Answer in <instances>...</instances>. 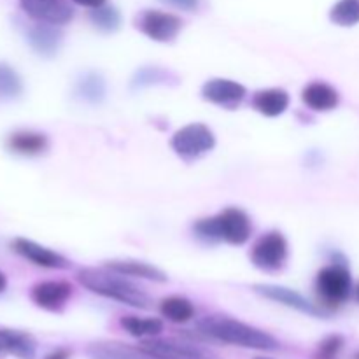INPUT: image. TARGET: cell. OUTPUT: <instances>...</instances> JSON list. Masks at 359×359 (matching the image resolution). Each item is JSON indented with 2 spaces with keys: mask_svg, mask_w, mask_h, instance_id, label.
Returning a JSON list of instances; mask_svg holds the SVG:
<instances>
[{
  "mask_svg": "<svg viewBox=\"0 0 359 359\" xmlns=\"http://www.w3.org/2000/svg\"><path fill=\"white\" fill-rule=\"evenodd\" d=\"M198 330L207 337L230 346L245 347L256 351H277L279 342L269 333L249 326L237 319L224 318V316H209L198 323Z\"/></svg>",
  "mask_w": 359,
  "mask_h": 359,
  "instance_id": "6da1fadb",
  "label": "cell"
},
{
  "mask_svg": "<svg viewBox=\"0 0 359 359\" xmlns=\"http://www.w3.org/2000/svg\"><path fill=\"white\" fill-rule=\"evenodd\" d=\"M77 279L91 293L100 294L109 300L130 305L135 309H149L151 300L140 287L125 279V276L112 272V270L84 269L77 273Z\"/></svg>",
  "mask_w": 359,
  "mask_h": 359,
  "instance_id": "7a4b0ae2",
  "label": "cell"
},
{
  "mask_svg": "<svg viewBox=\"0 0 359 359\" xmlns=\"http://www.w3.org/2000/svg\"><path fill=\"white\" fill-rule=\"evenodd\" d=\"M193 230L203 241H223L231 245H242L251 238L252 224L244 210L230 207L217 216L200 219L198 223H195Z\"/></svg>",
  "mask_w": 359,
  "mask_h": 359,
  "instance_id": "3957f363",
  "label": "cell"
},
{
  "mask_svg": "<svg viewBox=\"0 0 359 359\" xmlns=\"http://www.w3.org/2000/svg\"><path fill=\"white\" fill-rule=\"evenodd\" d=\"M170 146L177 156L191 161L212 151L216 146V137L203 123H189L174 133Z\"/></svg>",
  "mask_w": 359,
  "mask_h": 359,
  "instance_id": "277c9868",
  "label": "cell"
},
{
  "mask_svg": "<svg viewBox=\"0 0 359 359\" xmlns=\"http://www.w3.org/2000/svg\"><path fill=\"white\" fill-rule=\"evenodd\" d=\"M351 290H353V279L349 269L344 263L325 266L316 277V291L323 304L330 307L344 304L349 298Z\"/></svg>",
  "mask_w": 359,
  "mask_h": 359,
  "instance_id": "5b68a950",
  "label": "cell"
},
{
  "mask_svg": "<svg viewBox=\"0 0 359 359\" xmlns=\"http://www.w3.org/2000/svg\"><path fill=\"white\" fill-rule=\"evenodd\" d=\"M287 259V242L280 231H269L255 242L251 249V262L256 269L277 272Z\"/></svg>",
  "mask_w": 359,
  "mask_h": 359,
  "instance_id": "8992f818",
  "label": "cell"
},
{
  "mask_svg": "<svg viewBox=\"0 0 359 359\" xmlns=\"http://www.w3.org/2000/svg\"><path fill=\"white\" fill-rule=\"evenodd\" d=\"M137 28H140L144 35L156 42H170L179 35L182 28L181 18L175 14L163 13V11L147 9L137 20Z\"/></svg>",
  "mask_w": 359,
  "mask_h": 359,
  "instance_id": "52a82bcc",
  "label": "cell"
},
{
  "mask_svg": "<svg viewBox=\"0 0 359 359\" xmlns=\"http://www.w3.org/2000/svg\"><path fill=\"white\" fill-rule=\"evenodd\" d=\"M140 349L146 351L154 359H219L216 354L202 349L198 346L177 340L149 339L142 342Z\"/></svg>",
  "mask_w": 359,
  "mask_h": 359,
  "instance_id": "ba28073f",
  "label": "cell"
},
{
  "mask_svg": "<svg viewBox=\"0 0 359 359\" xmlns=\"http://www.w3.org/2000/svg\"><path fill=\"white\" fill-rule=\"evenodd\" d=\"M25 13L41 23L65 25L72 20L74 11L65 0H20Z\"/></svg>",
  "mask_w": 359,
  "mask_h": 359,
  "instance_id": "9c48e42d",
  "label": "cell"
},
{
  "mask_svg": "<svg viewBox=\"0 0 359 359\" xmlns=\"http://www.w3.org/2000/svg\"><path fill=\"white\" fill-rule=\"evenodd\" d=\"M245 95H248L245 88L231 79H210L202 88V97L207 102L226 109H235L241 105Z\"/></svg>",
  "mask_w": 359,
  "mask_h": 359,
  "instance_id": "30bf717a",
  "label": "cell"
},
{
  "mask_svg": "<svg viewBox=\"0 0 359 359\" xmlns=\"http://www.w3.org/2000/svg\"><path fill=\"white\" fill-rule=\"evenodd\" d=\"M255 291L258 294H262V297H265L266 300L283 304L286 305V307L302 312V314L316 316V318H323V316H325V312H323L321 309H318L314 304H311L307 298L302 297L297 291L290 290V287L272 286V284H258V286H255Z\"/></svg>",
  "mask_w": 359,
  "mask_h": 359,
  "instance_id": "8fae6325",
  "label": "cell"
},
{
  "mask_svg": "<svg viewBox=\"0 0 359 359\" xmlns=\"http://www.w3.org/2000/svg\"><path fill=\"white\" fill-rule=\"evenodd\" d=\"M13 249L18 255L23 256L25 259H28V262L34 263V265L42 266V269L62 270L70 265L69 259L63 258L62 255L44 248V245H39L35 244V242L27 241V238H16V241L13 242Z\"/></svg>",
  "mask_w": 359,
  "mask_h": 359,
  "instance_id": "7c38bea8",
  "label": "cell"
},
{
  "mask_svg": "<svg viewBox=\"0 0 359 359\" xmlns=\"http://www.w3.org/2000/svg\"><path fill=\"white\" fill-rule=\"evenodd\" d=\"M72 297V286L63 280H48L34 286L32 290V300L37 307L46 311H60L63 305Z\"/></svg>",
  "mask_w": 359,
  "mask_h": 359,
  "instance_id": "4fadbf2b",
  "label": "cell"
},
{
  "mask_svg": "<svg viewBox=\"0 0 359 359\" xmlns=\"http://www.w3.org/2000/svg\"><path fill=\"white\" fill-rule=\"evenodd\" d=\"M62 32L56 28V25L39 23L28 30V42L34 48L35 53L41 56H55L62 44Z\"/></svg>",
  "mask_w": 359,
  "mask_h": 359,
  "instance_id": "5bb4252c",
  "label": "cell"
},
{
  "mask_svg": "<svg viewBox=\"0 0 359 359\" xmlns=\"http://www.w3.org/2000/svg\"><path fill=\"white\" fill-rule=\"evenodd\" d=\"M302 100L312 111L326 112L332 111V109H335L339 105L340 97L335 88L318 81V83H311L309 86L304 88V91H302Z\"/></svg>",
  "mask_w": 359,
  "mask_h": 359,
  "instance_id": "9a60e30c",
  "label": "cell"
},
{
  "mask_svg": "<svg viewBox=\"0 0 359 359\" xmlns=\"http://www.w3.org/2000/svg\"><path fill=\"white\" fill-rule=\"evenodd\" d=\"M105 269L119 273L125 277H137V279L153 280V283H165L167 276L156 266L144 262H135V259H112L105 263Z\"/></svg>",
  "mask_w": 359,
  "mask_h": 359,
  "instance_id": "2e32d148",
  "label": "cell"
},
{
  "mask_svg": "<svg viewBox=\"0 0 359 359\" xmlns=\"http://www.w3.org/2000/svg\"><path fill=\"white\" fill-rule=\"evenodd\" d=\"M252 107L266 118H277L290 107V95L280 88L262 90L252 97Z\"/></svg>",
  "mask_w": 359,
  "mask_h": 359,
  "instance_id": "e0dca14e",
  "label": "cell"
},
{
  "mask_svg": "<svg viewBox=\"0 0 359 359\" xmlns=\"http://www.w3.org/2000/svg\"><path fill=\"white\" fill-rule=\"evenodd\" d=\"M90 359H154L142 349L119 342H93L86 347Z\"/></svg>",
  "mask_w": 359,
  "mask_h": 359,
  "instance_id": "ac0fdd59",
  "label": "cell"
},
{
  "mask_svg": "<svg viewBox=\"0 0 359 359\" xmlns=\"http://www.w3.org/2000/svg\"><path fill=\"white\" fill-rule=\"evenodd\" d=\"M7 146L11 151L23 156H37L48 149V137L39 132H16L9 137Z\"/></svg>",
  "mask_w": 359,
  "mask_h": 359,
  "instance_id": "d6986e66",
  "label": "cell"
},
{
  "mask_svg": "<svg viewBox=\"0 0 359 359\" xmlns=\"http://www.w3.org/2000/svg\"><path fill=\"white\" fill-rule=\"evenodd\" d=\"M0 347H2V351H7L20 359H34L35 351H37L30 335L13 332V330H0Z\"/></svg>",
  "mask_w": 359,
  "mask_h": 359,
  "instance_id": "ffe728a7",
  "label": "cell"
},
{
  "mask_svg": "<svg viewBox=\"0 0 359 359\" xmlns=\"http://www.w3.org/2000/svg\"><path fill=\"white\" fill-rule=\"evenodd\" d=\"M121 328L128 332L135 339H144L149 337L154 339L163 332V323L156 318H137V316H126L121 318Z\"/></svg>",
  "mask_w": 359,
  "mask_h": 359,
  "instance_id": "44dd1931",
  "label": "cell"
},
{
  "mask_svg": "<svg viewBox=\"0 0 359 359\" xmlns=\"http://www.w3.org/2000/svg\"><path fill=\"white\" fill-rule=\"evenodd\" d=\"M76 93L88 104H100L105 98V81L100 74L90 72L81 77Z\"/></svg>",
  "mask_w": 359,
  "mask_h": 359,
  "instance_id": "7402d4cb",
  "label": "cell"
},
{
  "mask_svg": "<svg viewBox=\"0 0 359 359\" xmlns=\"http://www.w3.org/2000/svg\"><path fill=\"white\" fill-rule=\"evenodd\" d=\"M160 311L163 318H167L172 323H188L195 316V307L189 300L182 297H170L165 298L160 305Z\"/></svg>",
  "mask_w": 359,
  "mask_h": 359,
  "instance_id": "603a6c76",
  "label": "cell"
},
{
  "mask_svg": "<svg viewBox=\"0 0 359 359\" xmlns=\"http://www.w3.org/2000/svg\"><path fill=\"white\" fill-rule=\"evenodd\" d=\"M330 20L339 27H354L359 23V0H339L330 11Z\"/></svg>",
  "mask_w": 359,
  "mask_h": 359,
  "instance_id": "cb8c5ba5",
  "label": "cell"
},
{
  "mask_svg": "<svg viewBox=\"0 0 359 359\" xmlns=\"http://www.w3.org/2000/svg\"><path fill=\"white\" fill-rule=\"evenodd\" d=\"M90 20L98 30L102 32H116L121 27V14L116 7L111 6H100L95 7L90 13Z\"/></svg>",
  "mask_w": 359,
  "mask_h": 359,
  "instance_id": "d4e9b609",
  "label": "cell"
},
{
  "mask_svg": "<svg viewBox=\"0 0 359 359\" xmlns=\"http://www.w3.org/2000/svg\"><path fill=\"white\" fill-rule=\"evenodd\" d=\"M21 91H23V84L16 70L7 63H0V97L16 98Z\"/></svg>",
  "mask_w": 359,
  "mask_h": 359,
  "instance_id": "484cf974",
  "label": "cell"
},
{
  "mask_svg": "<svg viewBox=\"0 0 359 359\" xmlns=\"http://www.w3.org/2000/svg\"><path fill=\"white\" fill-rule=\"evenodd\" d=\"M172 74L167 72V70L160 69V67H146V69L139 70L133 77V88H144V86H151V84H158V83H165L168 81Z\"/></svg>",
  "mask_w": 359,
  "mask_h": 359,
  "instance_id": "4316f807",
  "label": "cell"
},
{
  "mask_svg": "<svg viewBox=\"0 0 359 359\" xmlns=\"http://www.w3.org/2000/svg\"><path fill=\"white\" fill-rule=\"evenodd\" d=\"M344 347V339L340 335H332L321 342L318 349V359H333Z\"/></svg>",
  "mask_w": 359,
  "mask_h": 359,
  "instance_id": "83f0119b",
  "label": "cell"
},
{
  "mask_svg": "<svg viewBox=\"0 0 359 359\" xmlns=\"http://www.w3.org/2000/svg\"><path fill=\"white\" fill-rule=\"evenodd\" d=\"M161 2H167L182 11H196L200 6V0H161Z\"/></svg>",
  "mask_w": 359,
  "mask_h": 359,
  "instance_id": "f1b7e54d",
  "label": "cell"
},
{
  "mask_svg": "<svg viewBox=\"0 0 359 359\" xmlns=\"http://www.w3.org/2000/svg\"><path fill=\"white\" fill-rule=\"evenodd\" d=\"M69 358H70V351L56 349V351H53V353H49L44 359H69Z\"/></svg>",
  "mask_w": 359,
  "mask_h": 359,
  "instance_id": "f546056e",
  "label": "cell"
},
{
  "mask_svg": "<svg viewBox=\"0 0 359 359\" xmlns=\"http://www.w3.org/2000/svg\"><path fill=\"white\" fill-rule=\"evenodd\" d=\"M76 4H79V6H84V7H91V9H95V7H100L104 6L105 0H74Z\"/></svg>",
  "mask_w": 359,
  "mask_h": 359,
  "instance_id": "4dcf8cb0",
  "label": "cell"
},
{
  "mask_svg": "<svg viewBox=\"0 0 359 359\" xmlns=\"http://www.w3.org/2000/svg\"><path fill=\"white\" fill-rule=\"evenodd\" d=\"M7 287V279H6V276H4L2 272H0V293H2L4 290H6Z\"/></svg>",
  "mask_w": 359,
  "mask_h": 359,
  "instance_id": "1f68e13d",
  "label": "cell"
},
{
  "mask_svg": "<svg viewBox=\"0 0 359 359\" xmlns=\"http://www.w3.org/2000/svg\"><path fill=\"white\" fill-rule=\"evenodd\" d=\"M356 300L359 302V283H358V286H356Z\"/></svg>",
  "mask_w": 359,
  "mask_h": 359,
  "instance_id": "d6a6232c",
  "label": "cell"
},
{
  "mask_svg": "<svg viewBox=\"0 0 359 359\" xmlns=\"http://www.w3.org/2000/svg\"><path fill=\"white\" fill-rule=\"evenodd\" d=\"M255 359H270V358H255Z\"/></svg>",
  "mask_w": 359,
  "mask_h": 359,
  "instance_id": "836d02e7",
  "label": "cell"
},
{
  "mask_svg": "<svg viewBox=\"0 0 359 359\" xmlns=\"http://www.w3.org/2000/svg\"><path fill=\"white\" fill-rule=\"evenodd\" d=\"M356 359H359V353H358V356H356Z\"/></svg>",
  "mask_w": 359,
  "mask_h": 359,
  "instance_id": "e575fe53",
  "label": "cell"
},
{
  "mask_svg": "<svg viewBox=\"0 0 359 359\" xmlns=\"http://www.w3.org/2000/svg\"><path fill=\"white\" fill-rule=\"evenodd\" d=\"M0 351H2V347H0Z\"/></svg>",
  "mask_w": 359,
  "mask_h": 359,
  "instance_id": "d590c367",
  "label": "cell"
}]
</instances>
